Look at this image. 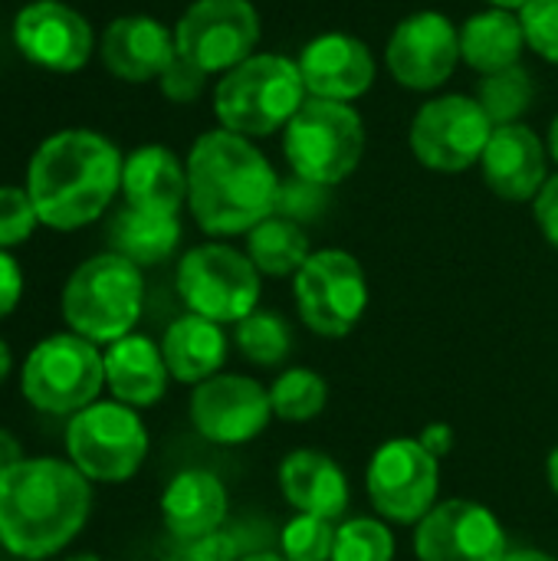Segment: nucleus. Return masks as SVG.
<instances>
[{"label":"nucleus","mask_w":558,"mask_h":561,"mask_svg":"<svg viewBox=\"0 0 558 561\" xmlns=\"http://www.w3.org/2000/svg\"><path fill=\"white\" fill-rule=\"evenodd\" d=\"M92 483L56 457H23L0 473V549L16 559L59 556L89 523Z\"/></svg>","instance_id":"obj_1"},{"label":"nucleus","mask_w":558,"mask_h":561,"mask_svg":"<svg viewBox=\"0 0 558 561\" xmlns=\"http://www.w3.org/2000/svg\"><path fill=\"white\" fill-rule=\"evenodd\" d=\"M280 178L266 154L227 128L204 131L187 154V207L210 237L250 233L280 207Z\"/></svg>","instance_id":"obj_2"},{"label":"nucleus","mask_w":558,"mask_h":561,"mask_svg":"<svg viewBox=\"0 0 558 561\" xmlns=\"http://www.w3.org/2000/svg\"><path fill=\"white\" fill-rule=\"evenodd\" d=\"M122 151L99 131L62 128L43 138L26 164V194L49 230H79L122 191Z\"/></svg>","instance_id":"obj_3"},{"label":"nucleus","mask_w":558,"mask_h":561,"mask_svg":"<svg viewBox=\"0 0 558 561\" xmlns=\"http://www.w3.org/2000/svg\"><path fill=\"white\" fill-rule=\"evenodd\" d=\"M309 99L299 62L283 53H253L220 76L214 89V115L220 128L243 138L283 131Z\"/></svg>","instance_id":"obj_4"},{"label":"nucleus","mask_w":558,"mask_h":561,"mask_svg":"<svg viewBox=\"0 0 558 561\" xmlns=\"http://www.w3.org/2000/svg\"><path fill=\"white\" fill-rule=\"evenodd\" d=\"M62 319L69 332L95 342L112 345L141 319L145 306V276L135 263L118 253H95L72 270L62 286Z\"/></svg>","instance_id":"obj_5"},{"label":"nucleus","mask_w":558,"mask_h":561,"mask_svg":"<svg viewBox=\"0 0 558 561\" xmlns=\"http://www.w3.org/2000/svg\"><path fill=\"white\" fill-rule=\"evenodd\" d=\"M283 154L299 181L335 187L365 154V122L349 102L306 99L283 128Z\"/></svg>","instance_id":"obj_6"},{"label":"nucleus","mask_w":558,"mask_h":561,"mask_svg":"<svg viewBox=\"0 0 558 561\" xmlns=\"http://www.w3.org/2000/svg\"><path fill=\"white\" fill-rule=\"evenodd\" d=\"M20 388L36 411L72 417L99 401L105 388V358L95 342L76 332L49 335L30 348L20 368Z\"/></svg>","instance_id":"obj_7"},{"label":"nucleus","mask_w":558,"mask_h":561,"mask_svg":"<svg viewBox=\"0 0 558 561\" xmlns=\"http://www.w3.org/2000/svg\"><path fill=\"white\" fill-rule=\"evenodd\" d=\"M174 286L187 312L217 325H237L260 309L263 276L247 253L227 243H201L178 260Z\"/></svg>","instance_id":"obj_8"},{"label":"nucleus","mask_w":558,"mask_h":561,"mask_svg":"<svg viewBox=\"0 0 558 561\" xmlns=\"http://www.w3.org/2000/svg\"><path fill=\"white\" fill-rule=\"evenodd\" d=\"M66 454L89 483H125L148 457V431L135 408L95 401L69 417Z\"/></svg>","instance_id":"obj_9"},{"label":"nucleus","mask_w":558,"mask_h":561,"mask_svg":"<svg viewBox=\"0 0 558 561\" xmlns=\"http://www.w3.org/2000/svg\"><path fill=\"white\" fill-rule=\"evenodd\" d=\"M296 312L322 339H345L368 309V276L345 250H312L293 276Z\"/></svg>","instance_id":"obj_10"},{"label":"nucleus","mask_w":558,"mask_h":561,"mask_svg":"<svg viewBox=\"0 0 558 561\" xmlns=\"http://www.w3.org/2000/svg\"><path fill=\"white\" fill-rule=\"evenodd\" d=\"M368 500L385 523L418 526L441 493V460L418 437L385 440L365 470Z\"/></svg>","instance_id":"obj_11"},{"label":"nucleus","mask_w":558,"mask_h":561,"mask_svg":"<svg viewBox=\"0 0 558 561\" xmlns=\"http://www.w3.org/2000/svg\"><path fill=\"white\" fill-rule=\"evenodd\" d=\"M493 128L497 125L477 99L437 95L414 112L408 145L424 168L441 174H460L480 164Z\"/></svg>","instance_id":"obj_12"},{"label":"nucleus","mask_w":558,"mask_h":561,"mask_svg":"<svg viewBox=\"0 0 558 561\" xmlns=\"http://www.w3.org/2000/svg\"><path fill=\"white\" fill-rule=\"evenodd\" d=\"M260 33V13L250 0H194L174 23V46L178 56L210 76L250 59Z\"/></svg>","instance_id":"obj_13"},{"label":"nucleus","mask_w":558,"mask_h":561,"mask_svg":"<svg viewBox=\"0 0 558 561\" xmlns=\"http://www.w3.org/2000/svg\"><path fill=\"white\" fill-rule=\"evenodd\" d=\"M506 552L500 516L477 500H444L414 526L418 561H503Z\"/></svg>","instance_id":"obj_14"},{"label":"nucleus","mask_w":558,"mask_h":561,"mask_svg":"<svg viewBox=\"0 0 558 561\" xmlns=\"http://www.w3.org/2000/svg\"><path fill=\"white\" fill-rule=\"evenodd\" d=\"M273 421L270 388L247 375H214L194 385L191 424L217 447H240L257 440Z\"/></svg>","instance_id":"obj_15"},{"label":"nucleus","mask_w":558,"mask_h":561,"mask_svg":"<svg viewBox=\"0 0 558 561\" xmlns=\"http://www.w3.org/2000/svg\"><path fill=\"white\" fill-rule=\"evenodd\" d=\"M388 72L411 92L441 89L460 62V30L437 10L405 16L385 46Z\"/></svg>","instance_id":"obj_16"},{"label":"nucleus","mask_w":558,"mask_h":561,"mask_svg":"<svg viewBox=\"0 0 558 561\" xmlns=\"http://www.w3.org/2000/svg\"><path fill=\"white\" fill-rule=\"evenodd\" d=\"M16 49L46 72H79L95 49L89 20L62 0H33L13 16Z\"/></svg>","instance_id":"obj_17"},{"label":"nucleus","mask_w":558,"mask_h":561,"mask_svg":"<svg viewBox=\"0 0 558 561\" xmlns=\"http://www.w3.org/2000/svg\"><path fill=\"white\" fill-rule=\"evenodd\" d=\"M296 62L309 99H329L349 105L362 99L378 76L372 49L352 33H322L309 39Z\"/></svg>","instance_id":"obj_18"},{"label":"nucleus","mask_w":558,"mask_h":561,"mask_svg":"<svg viewBox=\"0 0 558 561\" xmlns=\"http://www.w3.org/2000/svg\"><path fill=\"white\" fill-rule=\"evenodd\" d=\"M480 168L487 187L497 197L510 204H526L536 201L549 181V151L529 125H500L490 135Z\"/></svg>","instance_id":"obj_19"},{"label":"nucleus","mask_w":558,"mask_h":561,"mask_svg":"<svg viewBox=\"0 0 558 561\" xmlns=\"http://www.w3.org/2000/svg\"><path fill=\"white\" fill-rule=\"evenodd\" d=\"M99 56L115 79L151 82L161 79V72L171 66L178 46H174V33L161 20L148 13H128V16H115L105 26L99 39Z\"/></svg>","instance_id":"obj_20"},{"label":"nucleus","mask_w":558,"mask_h":561,"mask_svg":"<svg viewBox=\"0 0 558 561\" xmlns=\"http://www.w3.org/2000/svg\"><path fill=\"white\" fill-rule=\"evenodd\" d=\"M280 493L283 500L303 513V516H319L329 523H342L352 503V486L345 470L329 457L326 450L316 447H299L289 450L280 463Z\"/></svg>","instance_id":"obj_21"},{"label":"nucleus","mask_w":558,"mask_h":561,"mask_svg":"<svg viewBox=\"0 0 558 561\" xmlns=\"http://www.w3.org/2000/svg\"><path fill=\"white\" fill-rule=\"evenodd\" d=\"M230 500L210 470H184L161 493V523L178 542H201L227 519Z\"/></svg>","instance_id":"obj_22"},{"label":"nucleus","mask_w":558,"mask_h":561,"mask_svg":"<svg viewBox=\"0 0 558 561\" xmlns=\"http://www.w3.org/2000/svg\"><path fill=\"white\" fill-rule=\"evenodd\" d=\"M122 197L151 214H181L187 204V164L164 145H141L125 154Z\"/></svg>","instance_id":"obj_23"},{"label":"nucleus","mask_w":558,"mask_h":561,"mask_svg":"<svg viewBox=\"0 0 558 561\" xmlns=\"http://www.w3.org/2000/svg\"><path fill=\"white\" fill-rule=\"evenodd\" d=\"M105 388L112 391V401H122L128 408H155L171 381V371L164 365L161 345H155L148 335H125L112 342L105 352Z\"/></svg>","instance_id":"obj_24"},{"label":"nucleus","mask_w":558,"mask_h":561,"mask_svg":"<svg viewBox=\"0 0 558 561\" xmlns=\"http://www.w3.org/2000/svg\"><path fill=\"white\" fill-rule=\"evenodd\" d=\"M161 355L174 381L181 385H201L214 375H220L227 362V335L217 322L204 316H181L164 329Z\"/></svg>","instance_id":"obj_25"},{"label":"nucleus","mask_w":558,"mask_h":561,"mask_svg":"<svg viewBox=\"0 0 558 561\" xmlns=\"http://www.w3.org/2000/svg\"><path fill=\"white\" fill-rule=\"evenodd\" d=\"M523 49H526V33L513 10L490 7L467 16L460 26V59L480 76H493L520 66Z\"/></svg>","instance_id":"obj_26"},{"label":"nucleus","mask_w":558,"mask_h":561,"mask_svg":"<svg viewBox=\"0 0 558 561\" xmlns=\"http://www.w3.org/2000/svg\"><path fill=\"white\" fill-rule=\"evenodd\" d=\"M178 243H181V220L174 214H151V210H138L125 204L109 220L112 253L125 256L138 270L171 260Z\"/></svg>","instance_id":"obj_27"},{"label":"nucleus","mask_w":558,"mask_h":561,"mask_svg":"<svg viewBox=\"0 0 558 561\" xmlns=\"http://www.w3.org/2000/svg\"><path fill=\"white\" fill-rule=\"evenodd\" d=\"M247 256L253 260L260 276L286 279V276H296L303 263L312 256V243L303 224H296L293 217L273 214L247 233Z\"/></svg>","instance_id":"obj_28"},{"label":"nucleus","mask_w":558,"mask_h":561,"mask_svg":"<svg viewBox=\"0 0 558 561\" xmlns=\"http://www.w3.org/2000/svg\"><path fill=\"white\" fill-rule=\"evenodd\" d=\"M270 404H273V417L286 424H306L326 411L329 385L312 368H286L270 385Z\"/></svg>","instance_id":"obj_29"},{"label":"nucleus","mask_w":558,"mask_h":561,"mask_svg":"<svg viewBox=\"0 0 558 561\" xmlns=\"http://www.w3.org/2000/svg\"><path fill=\"white\" fill-rule=\"evenodd\" d=\"M234 342L240 348V355L260 368H276L286 362L289 348H293V332L289 322L273 312V309H253L247 319L237 322L234 329Z\"/></svg>","instance_id":"obj_30"},{"label":"nucleus","mask_w":558,"mask_h":561,"mask_svg":"<svg viewBox=\"0 0 558 561\" xmlns=\"http://www.w3.org/2000/svg\"><path fill=\"white\" fill-rule=\"evenodd\" d=\"M533 99H536V82L523 66L483 76L480 89H477V102L483 105V112L490 115V122L497 128L500 125H516L529 112Z\"/></svg>","instance_id":"obj_31"},{"label":"nucleus","mask_w":558,"mask_h":561,"mask_svg":"<svg viewBox=\"0 0 558 561\" xmlns=\"http://www.w3.org/2000/svg\"><path fill=\"white\" fill-rule=\"evenodd\" d=\"M332 561H395V536L385 519L352 516L335 526Z\"/></svg>","instance_id":"obj_32"},{"label":"nucleus","mask_w":558,"mask_h":561,"mask_svg":"<svg viewBox=\"0 0 558 561\" xmlns=\"http://www.w3.org/2000/svg\"><path fill=\"white\" fill-rule=\"evenodd\" d=\"M335 526L339 523L296 513L280 533V556L286 561H332Z\"/></svg>","instance_id":"obj_33"},{"label":"nucleus","mask_w":558,"mask_h":561,"mask_svg":"<svg viewBox=\"0 0 558 561\" xmlns=\"http://www.w3.org/2000/svg\"><path fill=\"white\" fill-rule=\"evenodd\" d=\"M36 227H39V214L26 187L0 184V250H13L26 243Z\"/></svg>","instance_id":"obj_34"},{"label":"nucleus","mask_w":558,"mask_h":561,"mask_svg":"<svg viewBox=\"0 0 558 561\" xmlns=\"http://www.w3.org/2000/svg\"><path fill=\"white\" fill-rule=\"evenodd\" d=\"M520 23L526 33V46L558 66V0H529L520 10Z\"/></svg>","instance_id":"obj_35"},{"label":"nucleus","mask_w":558,"mask_h":561,"mask_svg":"<svg viewBox=\"0 0 558 561\" xmlns=\"http://www.w3.org/2000/svg\"><path fill=\"white\" fill-rule=\"evenodd\" d=\"M204 82H207V72L197 69L194 62H187L184 56H174L171 66H168V69L161 72V79H158L164 99H171V102H178V105L194 102V99L204 92Z\"/></svg>","instance_id":"obj_36"},{"label":"nucleus","mask_w":558,"mask_h":561,"mask_svg":"<svg viewBox=\"0 0 558 561\" xmlns=\"http://www.w3.org/2000/svg\"><path fill=\"white\" fill-rule=\"evenodd\" d=\"M533 214H536V224H539L546 243L558 250V174L546 181V187L533 201Z\"/></svg>","instance_id":"obj_37"},{"label":"nucleus","mask_w":558,"mask_h":561,"mask_svg":"<svg viewBox=\"0 0 558 561\" xmlns=\"http://www.w3.org/2000/svg\"><path fill=\"white\" fill-rule=\"evenodd\" d=\"M20 296H23V270L7 250H0V319H7L20 306Z\"/></svg>","instance_id":"obj_38"},{"label":"nucleus","mask_w":558,"mask_h":561,"mask_svg":"<svg viewBox=\"0 0 558 561\" xmlns=\"http://www.w3.org/2000/svg\"><path fill=\"white\" fill-rule=\"evenodd\" d=\"M418 440L441 460V457H447V454L454 450V427H451V424H428V427L418 434Z\"/></svg>","instance_id":"obj_39"},{"label":"nucleus","mask_w":558,"mask_h":561,"mask_svg":"<svg viewBox=\"0 0 558 561\" xmlns=\"http://www.w3.org/2000/svg\"><path fill=\"white\" fill-rule=\"evenodd\" d=\"M16 460H23V457H20V444H16L7 431H0V473H3L7 467H13Z\"/></svg>","instance_id":"obj_40"},{"label":"nucleus","mask_w":558,"mask_h":561,"mask_svg":"<svg viewBox=\"0 0 558 561\" xmlns=\"http://www.w3.org/2000/svg\"><path fill=\"white\" fill-rule=\"evenodd\" d=\"M503 561H558L556 556L543 552V549H510Z\"/></svg>","instance_id":"obj_41"},{"label":"nucleus","mask_w":558,"mask_h":561,"mask_svg":"<svg viewBox=\"0 0 558 561\" xmlns=\"http://www.w3.org/2000/svg\"><path fill=\"white\" fill-rule=\"evenodd\" d=\"M10 371H13V355H10V348H7V342L0 339V385L10 378Z\"/></svg>","instance_id":"obj_42"},{"label":"nucleus","mask_w":558,"mask_h":561,"mask_svg":"<svg viewBox=\"0 0 558 561\" xmlns=\"http://www.w3.org/2000/svg\"><path fill=\"white\" fill-rule=\"evenodd\" d=\"M546 480H549V490L558 496V447L549 454V460H546Z\"/></svg>","instance_id":"obj_43"},{"label":"nucleus","mask_w":558,"mask_h":561,"mask_svg":"<svg viewBox=\"0 0 558 561\" xmlns=\"http://www.w3.org/2000/svg\"><path fill=\"white\" fill-rule=\"evenodd\" d=\"M546 151H549V158L558 164V115L553 118V125H549V135H546Z\"/></svg>","instance_id":"obj_44"},{"label":"nucleus","mask_w":558,"mask_h":561,"mask_svg":"<svg viewBox=\"0 0 558 561\" xmlns=\"http://www.w3.org/2000/svg\"><path fill=\"white\" fill-rule=\"evenodd\" d=\"M487 3H490V7H500V10H513V13H516V10H523L529 0H487Z\"/></svg>","instance_id":"obj_45"},{"label":"nucleus","mask_w":558,"mask_h":561,"mask_svg":"<svg viewBox=\"0 0 558 561\" xmlns=\"http://www.w3.org/2000/svg\"><path fill=\"white\" fill-rule=\"evenodd\" d=\"M237 561H286L283 556H276V552H250V556H243V559Z\"/></svg>","instance_id":"obj_46"},{"label":"nucleus","mask_w":558,"mask_h":561,"mask_svg":"<svg viewBox=\"0 0 558 561\" xmlns=\"http://www.w3.org/2000/svg\"><path fill=\"white\" fill-rule=\"evenodd\" d=\"M66 561H102V559H99V556H89V552H86V556H72V559H66Z\"/></svg>","instance_id":"obj_47"}]
</instances>
